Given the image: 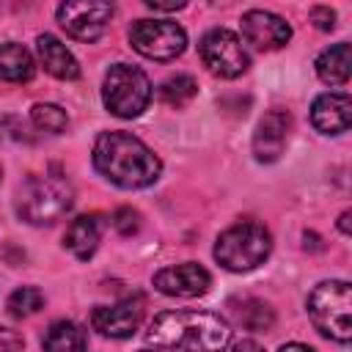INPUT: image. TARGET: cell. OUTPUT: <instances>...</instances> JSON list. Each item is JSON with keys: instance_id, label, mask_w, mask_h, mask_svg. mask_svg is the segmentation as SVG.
Instances as JSON below:
<instances>
[{"instance_id": "cell-1", "label": "cell", "mask_w": 352, "mask_h": 352, "mask_svg": "<svg viewBox=\"0 0 352 352\" xmlns=\"http://www.w3.org/2000/svg\"><path fill=\"white\" fill-rule=\"evenodd\" d=\"M94 168L121 190H140L157 182L160 157L129 132H102L94 143Z\"/></svg>"}, {"instance_id": "cell-2", "label": "cell", "mask_w": 352, "mask_h": 352, "mask_svg": "<svg viewBox=\"0 0 352 352\" xmlns=\"http://www.w3.org/2000/svg\"><path fill=\"white\" fill-rule=\"evenodd\" d=\"M231 327L212 311H165L146 330V346L157 349H220Z\"/></svg>"}, {"instance_id": "cell-3", "label": "cell", "mask_w": 352, "mask_h": 352, "mask_svg": "<svg viewBox=\"0 0 352 352\" xmlns=\"http://www.w3.org/2000/svg\"><path fill=\"white\" fill-rule=\"evenodd\" d=\"M74 204V190L60 173L30 176L16 192V212L30 226H52Z\"/></svg>"}, {"instance_id": "cell-4", "label": "cell", "mask_w": 352, "mask_h": 352, "mask_svg": "<svg viewBox=\"0 0 352 352\" xmlns=\"http://www.w3.org/2000/svg\"><path fill=\"white\" fill-rule=\"evenodd\" d=\"M272 250V236L258 220H236L214 242V258L231 272H248Z\"/></svg>"}, {"instance_id": "cell-5", "label": "cell", "mask_w": 352, "mask_h": 352, "mask_svg": "<svg viewBox=\"0 0 352 352\" xmlns=\"http://www.w3.org/2000/svg\"><path fill=\"white\" fill-rule=\"evenodd\" d=\"M308 316L314 327L333 341L352 338V289L346 280H322L308 297Z\"/></svg>"}, {"instance_id": "cell-6", "label": "cell", "mask_w": 352, "mask_h": 352, "mask_svg": "<svg viewBox=\"0 0 352 352\" xmlns=\"http://www.w3.org/2000/svg\"><path fill=\"white\" fill-rule=\"evenodd\" d=\"M148 99H151V82L138 66L116 63L107 69L102 82V102L113 116L135 118L146 110Z\"/></svg>"}, {"instance_id": "cell-7", "label": "cell", "mask_w": 352, "mask_h": 352, "mask_svg": "<svg viewBox=\"0 0 352 352\" xmlns=\"http://www.w3.org/2000/svg\"><path fill=\"white\" fill-rule=\"evenodd\" d=\"M129 44L135 52L151 60H173L187 47V33L170 19H138L129 28Z\"/></svg>"}, {"instance_id": "cell-8", "label": "cell", "mask_w": 352, "mask_h": 352, "mask_svg": "<svg viewBox=\"0 0 352 352\" xmlns=\"http://www.w3.org/2000/svg\"><path fill=\"white\" fill-rule=\"evenodd\" d=\"M116 14L113 0H63L58 6V25L77 41H96Z\"/></svg>"}, {"instance_id": "cell-9", "label": "cell", "mask_w": 352, "mask_h": 352, "mask_svg": "<svg viewBox=\"0 0 352 352\" xmlns=\"http://www.w3.org/2000/svg\"><path fill=\"white\" fill-rule=\"evenodd\" d=\"M198 52H201L204 66L212 74L223 77V80L239 77L250 66V58H248L242 41L231 30H223V28H214V30L204 33V38L198 44Z\"/></svg>"}, {"instance_id": "cell-10", "label": "cell", "mask_w": 352, "mask_h": 352, "mask_svg": "<svg viewBox=\"0 0 352 352\" xmlns=\"http://www.w3.org/2000/svg\"><path fill=\"white\" fill-rule=\"evenodd\" d=\"M209 283H212V275L195 261L165 267L154 275V289H160L168 297H198L209 289Z\"/></svg>"}, {"instance_id": "cell-11", "label": "cell", "mask_w": 352, "mask_h": 352, "mask_svg": "<svg viewBox=\"0 0 352 352\" xmlns=\"http://www.w3.org/2000/svg\"><path fill=\"white\" fill-rule=\"evenodd\" d=\"M143 319V308L138 300H121L113 305H96L91 311V324L96 333L107 338H129Z\"/></svg>"}, {"instance_id": "cell-12", "label": "cell", "mask_w": 352, "mask_h": 352, "mask_svg": "<svg viewBox=\"0 0 352 352\" xmlns=\"http://www.w3.org/2000/svg\"><path fill=\"white\" fill-rule=\"evenodd\" d=\"M242 36L256 50H278L292 38V28L272 11H248L242 16Z\"/></svg>"}, {"instance_id": "cell-13", "label": "cell", "mask_w": 352, "mask_h": 352, "mask_svg": "<svg viewBox=\"0 0 352 352\" xmlns=\"http://www.w3.org/2000/svg\"><path fill=\"white\" fill-rule=\"evenodd\" d=\"M292 129V116L286 110H270L253 135V157L258 162H275L283 154L286 138Z\"/></svg>"}, {"instance_id": "cell-14", "label": "cell", "mask_w": 352, "mask_h": 352, "mask_svg": "<svg viewBox=\"0 0 352 352\" xmlns=\"http://www.w3.org/2000/svg\"><path fill=\"white\" fill-rule=\"evenodd\" d=\"M352 102L346 94H322L311 104V124L322 135H341L349 129Z\"/></svg>"}, {"instance_id": "cell-15", "label": "cell", "mask_w": 352, "mask_h": 352, "mask_svg": "<svg viewBox=\"0 0 352 352\" xmlns=\"http://www.w3.org/2000/svg\"><path fill=\"white\" fill-rule=\"evenodd\" d=\"M36 52H38V60L41 66L58 77V80H77L80 77V66H77V58L66 50V44L60 38H55L52 33H41L36 38Z\"/></svg>"}, {"instance_id": "cell-16", "label": "cell", "mask_w": 352, "mask_h": 352, "mask_svg": "<svg viewBox=\"0 0 352 352\" xmlns=\"http://www.w3.org/2000/svg\"><path fill=\"white\" fill-rule=\"evenodd\" d=\"M99 239H102V220L96 214H80L69 223L66 234H63V245L80 258H91L99 248Z\"/></svg>"}, {"instance_id": "cell-17", "label": "cell", "mask_w": 352, "mask_h": 352, "mask_svg": "<svg viewBox=\"0 0 352 352\" xmlns=\"http://www.w3.org/2000/svg\"><path fill=\"white\" fill-rule=\"evenodd\" d=\"M228 314L236 322V327L248 333H264L275 324V314L264 300L256 297H234L228 300Z\"/></svg>"}, {"instance_id": "cell-18", "label": "cell", "mask_w": 352, "mask_h": 352, "mask_svg": "<svg viewBox=\"0 0 352 352\" xmlns=\"http://www.w3.org/2000/svg\"><path fill=\"white\" fill-rule=\"evenodd\" d=\"M316 77L327 85H346L349 80V69H352V50L346 41H338L333 47H327L319 58H316Z\"/></svg>"}, {"instance_id": "cell-19", "label": "cell", "mask_w": 352, "mask_h": 352, "mask_svg": "<svg viewBox=\"0 0 352 352\" xmlns=\"http://www.w3.org/2000/svg\"><path fill=\"white\" fill-rule=\"evenodd\" d=\"M36 72L33 55L22 44H3L0 47V80L6 82H28Z\"/></svg>"}, {"instance_id": "cell-20", "label": "cell", "mask_w": 352, "mask_h": 352, "mask_svg": "<svg viewBox=\"0 0 352 352\" xmlns=\"http://www.w3.org/2000/svg\"><path fill=\"white\" fill-rule=\"evenodd\" d=\"M41 346L52 349V352H69V349H85L88 346V336L77 322L69 319H58L50 324V330L41 336Z\"/></svg>"}, {"instance_id": "cell-21", "label": "cell", "mask_w": 352, "mask_h": 352, "mask_svg": "<svg viewBox=\"0 0 352 352\" xmlns=\"http://www.w3.org/2000/svg\"><path fill=\"white\" fill-rule=\"evenodd\" d=\"M195 94H198V85H195V80H192L190 74H173V77H168V80L160 85V96H162V102L170 104V107H184V104H190V102L195 99Z\"/></svg>"}, {"instance_id": "cell-22", "label": "cell", "mask_w": 352, "mask_h": 352, "mask_svg": "<svg viewBox=\"0 0 352 352\" xmlns=\"http://www.w3.org/2000/svg\"><path fill=\"white\" fill-rule=\"evenodd\" d=\"M30 118H33V124H36L38 129H44V132H50V135H60V132L69 126L66 110L58 107V104H52V102H38V104H33Z\"/></svg>"}, {"instance_id": "cell-23", "label": "cell", "mask_w": 352, "mask_h": 352, "mask_svg": "<svg viewBox=\"0 0 352 352\" xmlns=\"http://www.w3.org/2000/svg\"><path fill=\"white\" fill-rule=\"evenodd\" d=\"M44 305V294L36 289V286H22L16 292H11L6 308L14 319H25V316H33L38 308Z\"/></svg>"}, {"instance_id": "cell-24", "label": "cell", "mask_w": 352, "mask_h": 352, "mask_svg": "<svg viewBox=\"0 0 352 352\" xmlns=\"http://www.w3.org/2000/svg\"><path fill=\"white\" fill-rule=\"evenodd\" d=\"M113 226L118 228V234L132 236V234L140 228V214H138L132 206H121V209L113 214Z\"/></svg>"}, {"instance_id": "cell-25", "label": "cell", "mask_w": 352, "mask_h": 352, "mask_svg": "<svg viewBox=\"0 0 352 352\" xmlns=\"http://www.w3.org/2000/svg\"><path fill=\"white\" fill-rule=\"evenodd\" d=\"M311 22H314V28H319V30H333V28H336V11L327 8V6H316V8L311 11Z\"/></svg>"}, {"instance_id": "cell-26", "label": "cell", "mask_w": 352, "mask_h": 352, "mask_svg": "<svg viewBox=\"0 0 352 352\" xmlns=\"http://www.w3.org/2000/svg\"><path fill=\"white\" fill-rule=\"evenodd\" d=\"M25 346V338L8 327H0V349H22Z\"/></svg>"}, {"instance_id": "cell-27", "label": "cell", "mask_w": 352, "mask_h": 352, "mask_svg": "<svg viewBox=\"0 0 352 352\" xmlns=\"http://www.w3.org/2000/svg\"><path fill=\"white\" fill-rule=\"evenodd\" d=\"M143 3L154 11H179V8H184L187 0H143Z\"/></svg>"}, {"instance_id": "cell-28", "label": "cell", "mask_w": 352, "mask_h": 352, "mask_svg": "<svg viewBox=\"0 0 352 352\" xmlns=\"http://www.w3.org/2000/svg\"><path fill=\"white\" fill-rule=\"evenodd\" d=\"M231 346H234V349H261V344H256V341H245V338L236 341V344H231Z\"/></svg>"}, {"instance_id": "cell-29", "label": "cell", "mask_w": 352, "mask_h": 352, "mask_svg": "<svg viewBox=\"0 0 352 352\" xmlns=\"http://www.w3.org/2000/svg\"><path fill=\"white\" fill-rule=\"evenodd\" d=\"M338 228H341L344 234H349V231H352V228H349V212H344V214L338 217Z\"/></svg>"}, {"instance_id": "cell-30", "label": "cell", "mask_w": 352, "mask_h": 352, "mask_svg": "<svg viewBox=\"0 0 352 352\" xmlns=\"http://www.w3.org/2000/svg\"><path fill=\"white\" fill-rule=\"evenodd\" d=\"M0 179H3V170H0Z\"/></svg>"}]
</instances>
